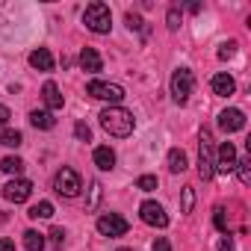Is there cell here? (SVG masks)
<instances>
[{"label": "cell", "instance_id": "cell-1", "mask_svg": "<svg viewBox=\"0 0 251 251\" xmlns=\"http://www.w3.org/2000/svg\"><path fill=\"white\" fill-rule=\"evenodd\" d=\"M100 127H103L109 136L124 139V136L133 133L136 121H133V112H127L124 106H106V109L100 112Z\"/></svg>", "mask_w": 251, "mask_h": 251}, {"label": "cell", "instance_id": "cell-2", "mask_svg": "<svg viewBox=\"0 0 251 251\" xmlns=\"http://www.w3.org/2000/svg\"><path fill=\"white\" fill-rule=\"evenodd\" d=\"M83 24H86L92 33H98V36L109 33V27H112V12H109V6H106V3H100V0L89 3V6H86V12H83Z\"/></svg>", "mask_w": 251, "mask_h": 251}, {"label": "cell", "instance_id": "cell-3", "mask_svg": "<svg viewBox=\"0 0 251 251\" xmlns=\"http://www.w3.org/2000/svg\"><path fill=\"white\" fill-rule=\"evenodd\" d=\"M198 175L201 180H210L216 175V154H213V136L210 130L204 127L201 136H198Z\"/></svg>", "mask_w": 251, "mask_h": 251}, {"label": "cell", "instance_id": "cell-4", "mask_svg": "<svg viewBox=\"0 0 251 251\" xmlns=\"http://www.w3.org/2000/svg\"><path fill=\"white\" fill-rule=\"evenodd\" d=\"M53 189L62 195V198H77L80 189H83V180L74 169H59L56 177H53Z\"/></svg>", "mask_w": 251, "mask_h": 251}, {"label": "cell", "instance_id": "cell-5", "mask_svg": "<svg viewBox=\"0 0 251 251\" xmlns=\"http://www.w3.org/2000/svg\"><path fill=\"white\" fill-rule=\"evenodd\" d=\"M192 89H195V77H192V71H186V68H177L175 74H172V98L183 106V103H189V95H192Z\"/></svg>", "mask_w": 251, "mask_h": 251}, {"label": "cell", "instance_id": "cell-6", "mask_svg": "<svg viewBox=\"0 0 251 251\" xmlns=\"http://www.w3.org/2000/svg\"><path fill=\"white\" fill-rule=\"evenodd\" d=\"M86 92H89L92 98H98V100H109L112 106H118V103L124 100V89H121L118 83H103V80H92V83L86 86Z\"/></svg>", "mask_w": 251, "mask_h": 251}, {"label": "cell", "instance_id": "cell-7", "mask_svg": "<svg viewBox=\"0 0 251 251\" xmlns=\"http://www.w3.org/2000/svg\"><path fill=\"white\" fill-rule=\"evenodd\" d=\"M127 219L124 216H118V213H103L100 219H98V230L103 233V236H124L127 233Z\"/></svg>", "mask_w": 251, "mask_h": 251}, {"label": "cell", "instance_id": "cell-8", "mask_svg": "<svg viewBox=\"0 0 251 251\" xmlns=\"http://www.w3.org/2000/svg\"><path fill=\"white\" fill-rule=\"evenodd\" d=\"M139 216H142V222L151 225V227H166V225H169V216H166L163 204H157V201H142Z\"/></svg>", "mask_w": 251, "mask_h": 251}, {"label": "cell", "instance_id": "cell-9", "mask_svg": "<svg viewBox=\"0 0 251 251\" xmlns=\"http://www.w3.org/2000/svg\"><path fill=\"white\" fill-rule=\"evenodd\" d=\"M236 160H239V157H236L233 142H222V145H219V154H216V172L227 177V175L236 169Z\"/></svg>", "mask_w": 251, "mask_h": 251}, {"label": "cell", "instance_id": "cell-10", "mask_svg": "<svg viewBox=\"0 0 251 251\" xmlns=\"http://www.w3.org/2000/svg\"><path fill=\"white\" fill-rule=\"evenodd\" d=\"M30 195H33V183H30V180H24V177L9 180V183L3 186V198H6V201H12V204H24Z\"/></svg>", "mask_w": 251, "mask_h": 251}, {"label": "cell", "instance_id": "cell-11", "mask_svg": "<svg viewBox=\"0 0 251 251\" xmlns=\"http://www.w3.org/2000/svg\"><path fill=\"white\" fill-rule=\"evenodd\" d=\"M219 127L225 130V133H236V130H242L245 127V112L242 109H225L222 115H219Z\"/></svg>", "mask_w": 251, "mask_h": 251}, {"label": "cell", "instance_id": "cell-12", "mask_svg": "<svg viewBox=\"0 0 251 251\" xmlns=\"http://www.w3.org/2000/svg\"><path fill=\"white\" fill-rule=\"evenodd\" d=\"M80 65H83V71H89V74L103 71V59H100V53H98L95 48H83V50H80Z\"/></svg>", "mask_w": 251, "mask_h": 251}, {"label": "cell", "instance_id": "cell-13", "mask_svg": "<svg viewBox=\"0 0 251 251\" xmlns=\"http://www.w3.org/2000/svg\"><path fill=\"white\" fill-rule=\"evenodd\" d=\"M42 100L48 103L50 112H53V109H62V95H59V86H56L53 80H48V83L42 86Z\"/></svg>", "mask_w": 251, "mask_h": 251}, {"label": "cell", "instance_id": "cell-14", "mask_svg": "<svg viewBox=\"0 0 251 251\" xmlns=\"http://www.w3.org/2000/svg\"><path fill=\"white\" fill-rule=\"evenodd\" d=\"M210 86H213V92H216L219 98H227V95H233V92H236V83H233V77H230V74H225V71H222V74H216Z\"/></svg>", "mask_w": 251, "mask_h": 251}, {"label": "cell", "instance_id": "cell-15", "mask_svg": "<svg viewBox=\"0 0 251 251\" xmlns=\"http://www.w3.org/2000/svg\"><path fill=\"white\" fill-rule=\"evenodd\" d=\"M30 65L39 68V71H53V56H50V50H48V48H36V50L30 53Z\"/></svg>", "mask_w": 251, "mask_h": 251}, {"label": "cell", "instance_id": "cell-16", "mask_svg": "<svg viewBox=\"0 0 251 251\" xmlns=\"http://www.w3.org/2000/svg\"><path fill=\"white\" fill-rule=\"evenodd\" d=\"M92 160H95V166H98L100 172H109V169L115 166V151H112V148H106V145H100V148H95Z\"/></svg>", "mask_w": 251, "mask_h": 251}, {"label": "cell", "instance_id": "cell-17", "mask_svg": "<svg viewBox=\"0 0 251 251\" xmlns=\"http://www.w3.org/2000/svg\"><path fill=\"white\" fill-rule=\"evenodd\" d=\"M30 124H33V127H39V130H50L56 121H53V115L48 109H33L30 112Z\"/></svg>", "mask_w": 251, "mask_h": 251}, {"label": "cell", "instance_id": "cell-18", "mask_svg": "<svg viewBox=\"0 0 251 251\" xmlns=\"http://www.w3.org/2000/svg\"><path fill=\"white\" fill-rule=\"evenodd\" d=\"M169 169H172L175 175H180V172H186V169H189L186 154H183L180 148H172V151H169Z\"/></svg>", "mask_w": 251, "mask_h": 251}, {"label": "cell", "instance_id": "cell-19", "mask_svg": "<svg viewBox=\"0 0 251 251\" xmlns=\"http://www.w3.org/2000/svg\"><path fill=\"white\" fill-rule=\"evenodd\" d=\"M24 248H27V251H45V233H39V230H24Z\"/></svg>", "mask_w": 251, "mask_h": 251}, {"label": "cell", "instance_id": "cell-20", "mask_svg": "<svg viewBox=\"0 0 251 251\" xmlns=\"http://www.w3.org/2000/svg\"><path fill=\"white\" fill-rule=\"evenodd\" d=\"M0 172H6V175H21V172H24V160H21V157H3V160H0Z\"/></svg>", "mask_w": 251, "mask_h": 251}, {"label": "cell", "instance_id": "cell-21", "mask_svg": "<svg viewBox=\"0 0 251 251\" xmlns=\"http://www.w3.org/2000/svg\"><path fill=\"white\" fill-rule=\"evenodd\" d=\"M27 216H30V219H50V216H53V204H50V201H39V204L30 207Z\"/></svg>", "mask_w": 251, "mask_h": 251}, {"label": "cell", "instance_id": "cell-22", "mask_svg": "<svg viewBox=\"0 0 251 251\" xmlns=\"http://www.w3.org/2000/svg\"><path fill=\"white\" fill-rule=\"evenodd\" d=\"M21 142H24V136L18 130H12V127H6L3 133H0V145H6V148H18Z\"/></svg>", "mask_w": 251, "mask_h": 251}, {"label": "cell", "instance_id": "cell-23", "mask_svg": "<svg viewBox=\"0 0 251 251\" xmlns=\"http://www.w3.org/2000/svg\"><path fill=\"white\" fill-rule=\"evenodd\" d=\"M213 225H216V230H219V233H227V230H230V225H227V210H225L222 204H219V207H216V213H213Z\"/></svg>", "mask_w": 251, "mask_h": 251}, {"label": "cell", "instance_id": "cell-24", "mask_svg": "<svg viewBox=\"0 0 251 251\" xmlns=\"http://www.w3.org/2000/svg\"><path fill=\"white\" fill-rule=\"evenodd\" d=\"M233 172H239V180H242L245 186L251 183V160H248V157H239V160H236V169H233Z\"/></svg>", "mask_w": 251, "mask_h": 251}, {"label": "cell", "instance_id": "cell-25", "mask_svg": "<svg viewBox=\"0 0 251 251\" xmlns=\"http://www.w3.org/2000/svg\"><path fill=\"white\" fill-rule=\"evenodd\" d=\"M192 207H195V189H192V186H183V201H180V210H183V213H192Z\"/></svg>", "mask_w": 251, "mask_h": 251}, {"label": "cell", "instance_id": "cell-26", "mask_svg": "<svg viewBox=\"0 0 251 251\" xmlns=\"http://www.w3.org/2000/svg\"><path fill=\"white\" fill-rule=\"evenodd\" d=\"M136 189H142V192H154V189H157V177H154V175H142V177L136 180Z\"/></svg>", "mask_w": 251, "mask_h": 251}, {"label": "cell", "instance_id": "cell-27", "mask_svg": "<svg viewBox=\"0 0 251 251\" xmlns=\"http://www.w3.org/2000/svg\"><path fill=\"white\" fill-rule=\"evenodd\" d=\"M48 236H50V245H53V248H62V245H65V230H62V227H50Z\"/></svg>", "mask_w": 251, "mask_h": 251}, {"label": "cell", "instance_id": "cell-28", "mask_svg": "<svg viewBox=\"0 0 251 251\" xmlns=\"http://www.w3.org/2000/svg\"><path fill=\"white\" fill-rule=\"evenodd\" d=\"M74 136H77L80 142H89V139H92V130H89V124L77 121V124H74Z\"/></svg>", "mask_w": 251, "mask_h": 251}, {"label": "cell", "instance_id": "cell-29", "mask_svg": "<svg viewBox=\"0 0 251 251\" xmlns=\"http://www.w3.org/2000/svg\"><path fill=\"white\" fill-rule=\"evenodd\" d=\"M166 24H169V30H177V27H180V9H177V6H172V9H169Z\"/></svg>", "mask_w": 251, "mask_h": 251}, {"label": "cell", "instance_id": "cell-30", "mask_svg": "<svg viewBox=\"0 0 251 251\" xmlns=\"http://www.w3.org/2000/svg\"><path fill=\"white\" fill-rule=\"evenodd\" d=\"M236 53V42H225L222 48H219V59H230Z\"/></svg>", "mask_w": 251, "mask_h": 251}, {"label": "cell", "instance_id": "cell-31", "mask_svg": "<svg viewBox=\"0 0 251 251\" xmlns=\"http://www.w3.org/2000/svg\"><path fill=\"white\" fill-rule=\"evenodd\" d=\"M100 183H92V198H89V204H86V210H95L98 207V201H100Z\"/></svg>", "mask_w": 251, "mask_h": 251}, {"label": "cell", "instance_id": "cell-32", "mask_svg": "<svg viewBox=\"0 0 251 251\" xmlns=\"http://www.w3.org/2000/svg\"><path fill=\"white\" fill-rule=\"evenodd\" d=\"M124 21H127V27H130V30H142V27H145V24H142V18H139L136 12H127V15H124Z\"/></svg>", "mask_w": 251, "mask_h": 251}, {"label": "cell", "instance_id": "cell-33", "mask_svg": "<svg viewBox=\"0 0 251 251\" xmlns=\"http://www.w3.org/2000/svg\"><path fill=\"white\" fill-rule=\"evenodd\" d=\"M151 251H172V242H169L166 236H157L154 245H151Z\"/></svg>", "mask_w": 251, "mask_h": 251}, {"label": "cell", "instance_id": "cell-34", "mask_svg": "<svg viewBox=\"0 0 251 251\" xmlns=\"http://www.w3.org/2000/svg\"><path fill=\"white\" fill-rule=\"evenodd\" d=\"M219 251H233V239H230V233H225V236L219 239Z\"/></svg>", "mask_w": 251, "mask_h": 251}, {"label": "cell", "instance_id": "cell-35", "mask_svg": "<svg viewBox=\"0 0 251 251\" xmlns=\"http://www.w3.org/2000/svg\"><path fill=\"white\" fill-rule=\"evenodd\" d=\"M12 118V112H9V106H3L0 103V127H6V121Z\"/></svg>", "mask_w": 251, "mask_h": 251}, {"label": "cell", "instance_id": "cell-36", "mask_svg": "<svg viewBox=\"0 0 251 251\" xmlns=\"http://www.w3.org/2000/svg\"><path fill=\"white\" fill-rule=\"evenodd\" d=\"M0 251H15V242L12 239H0Z\"/></svg>", "mask_w": 251, "mask_h": 251}, {"label": "cell", "instance_id": "cell-37", "mask_svg": "<svg viewBox=\"0 0 251 251\" xmlns=\"http://www.w3.org/2000/svg\"><path fill=\"white\" fill-rule=\"evenodd\" d=\"M118 251H133V248H118Z\"/></svg>", "mask_w": 251, "mask_h": 251}]
</instances>
